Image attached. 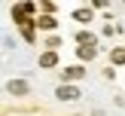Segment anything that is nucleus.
Masks as SVG:
<instances>
[{
  "label": "nucleus",
  "instance_id": "obj_1",
  "mask_svg": "<svg viewBox=\"0 0 125 116\" xmlns=\"http://www.w3.org/2000/svg\"><path fill=\"white\" fill-rule=\"evenodd\" d=\"M34 9H37L34 3H18L15 9H12V15H15V21H18V24H28V21H31L28 15H31V12H34Z\"/></svg>",
  "mask_w": 125,
  "mask_h": 116
},
{
  "label": "nucleus",
  "instance_id": "obj_2",
  "mask_svg": "<svg viewBox=\"0 0 125 116\" xmlns=\"http://www.w3.org/2000/svg\"><path fill=\"white\" fill-rule=\"evenodd\" d=\"M58 98H61V101H76L79 92L73 89V85H58Z\"/></svg>",
  "mask_w": 125,
  "mask_h": 116
},
{
  "label": "nucleus",
  "instance_id": "obj_3",
  "mask_svg": "<svg viewBox=\"0 0 125 116\" xmlns=\"http://www.w3.org/2000/svg\"><path fill=\"white\" fill-rule=\"evenodd\" d=\"M6 89H9V95H28V83L24 79H12Z\"/></svg>",
  "mask_w": 125,
  "mask_h": 116
},
{
  "label": "nucleus",
  "instance_id": "obj_4",
  "mask_svg": "<svg viewBox=\"0 0 125 116\" xmlns=\"http://www.w3.org/2000/svg\"><path fill=\"white\" fill-rule=\"evenodd\" d=\"M55 64H58V55H55L52 49H49V52H43V55H40V67H55Z\"/></svg>",
  "mask_w": 125,
  "mask_h": 116
},
{
  "label": "nucleus",
  "instance_id": "obj_5",
  "mask_svg": "<svg viewBox=\"0 0 125 116\" xmlns=\"http://www.w3.org/2000/svg\"><path fill=\"white\" fill-rule=\"evenodd\" d=\"M83 67H79V64H73V67H67V70H64V79H83Z\"/></svg>",
  "mask_w": 125,
  "mask_h": 116
},
{
  "label": "nucleus",
  "instance_id": "obj_6",
  "mask_svg": "<svg viewBox=\"0 0 125 116\" xmlns=\"http://www.w3.org/2000/svg\"><path fill=\"white\" fill-rule=\"evenodd\" d=\"M37 24H40V28H46V31H52V28H55L58 21H55L52 15H43V18H37Z\"/></svg>",
  "mask_w": 125,
  "mask_h": 116
},
{
  "label": "nucleus",
  "instance_id": "obj_7",
  "mask_svg": "<svg viewBox=\"0 0 125 116\" xmlns=\"http://www.w3.org/2000/svg\"><path fill=\"white\" fill-rule=\"evenodd\" d=\"M76 40L83 43V46H95V37H92V34H85V31H79V34H76Z\"/></svg>",
  "mask_w": 125,
  "mask_h": 116
},
{
  "label": "nucleus",
  "instance_id": "obj_8",
  "mask_svg": "<svg viewBox=\"0 0 125 116\" xmlns=\"http://www.w3.org/2000/svg\"><path fill=\"white\" fill-rule=\"evenodd\" d=\"M73 18H76V21H92V9H76Z\"/></svg>",
  "mask_w": 125,
  "mask_h": 116
},
{
  "label": "nucleus",
  "instance_id": "obj_9",
  "mask_svg": "<svg viewBox=\"0 0 125 116\" xmlns=\"http://www.w3.org/2000/svg\"><path fill=\"white\" fill-rule=\"evenodd\" d=\"M79 58H95V46H79Z\"/></svg>",
  "mask_w": 125,
  "mask_h": 116
},
{
  "label": "nucleus",
  "instance_id": "obj_10",
  "mask_svg": "<svg viewBox=\"0 0 125 116\" xmlns=\"http://www.w3.org/2000/svg\"><path fill=\"white\" fill-rule=\"evenodd\" d=\"M34 24H37V21H28V24H21V31H24V40H34Z\"/></svg>",
  "mask_w": 125,
  "mask_h": 116
},
{
  "label": "nucleus",
  "instance_id": "obj_11",
  "mask_svg": "<svg viewBox=\"0 0 125 116\" xmlns=\"http://www.w3.org/2000/svg\"><path fill=\"white\" fill-rule=\"evenodd\" d=\"M113 64H125V49H113Z\"/></svg>",
  "mask_w": 125,
  "mask_h": 116
}]
</instances>
